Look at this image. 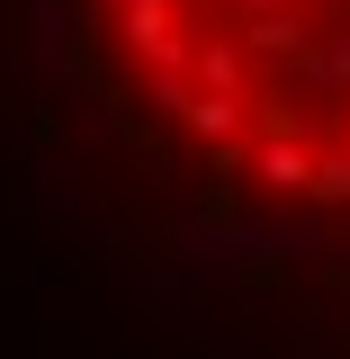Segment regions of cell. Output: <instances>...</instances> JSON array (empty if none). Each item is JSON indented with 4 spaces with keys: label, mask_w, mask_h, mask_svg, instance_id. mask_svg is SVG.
<instances>
[{
    "label": "cell",
    "mask_w": 350,
    "mask_h": 359,
    "mask_svg": "<svg viewBox=\"0 0 350 359\" xmlns=\"http://www.w3.org/2000/svg\"><path fill=\"white\" fill-rule=\"evenodd\" d=\"M252 180H261V189H306L314 180V144L297 126H278L269 144H252Z\"/></svg>",
    "instance_id": "1"
},
{
    "label": "cell",
    "mask_w": 350,
    "mask_h": 359,
    "mask_svg": "<svg viewBox=\"0 0 350 359\" xmlns=\"http://www.w3.org/2000/svg\"><path fill=\"white\" fill-rule=\"evenodd\" d=\"M314 198H350V153H314Z\"/></svg>",
    "instance_id": "4"
},
{
    "label": "cell",
    "mask_w": 350,
    "mask_h": 359,
    "mask_svg": "<svg viewBox=\"0 0 350 359\" xmlns=\"http://www.w3.org/2000/svg\"><path fill=\"white\" fill-rule=\"evenodd\" d=\"M243 108H252L243 90H189V108H180V126L198 135V144H234V135H243Z\"/></svg>",
    "instance_id": "2"
},
{
    "label": "cell",
    "mask_w": 350,
    "mask_h": 359,
    "mask_svg": "<svg viewBox=\"0 0 350 359\" xmlns=\"http://www.w3.org/2000/svg\"><path fill=\"white\" fill-rule=\"evenodd\" d=\"M198 90H243V45H189Z\"/></svg>",
    "instance_id": "3"
}]
</instances>
